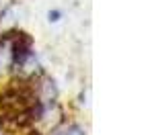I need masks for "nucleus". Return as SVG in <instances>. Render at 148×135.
Listing matches in <instances>:
<instances>
[{"label": "nucleus", "mask_w": 148, "mask_h": 135, "mask_svg": "<svg viewBox=\"0 0 148 135\" xmlns=\"http://www.w3.org/2000/svg\"><path fill=\"white\" fill-rule=\"evenodd\" d=\"M58 135H84V131L80 129V127H76V125H70V127H66L62 133H58Z\"/></svg>", "instance_id": "f257e3e1"}]
</instances>
